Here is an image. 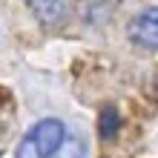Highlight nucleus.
Listing matches in <instances>:
<instances>
[{
	"mask_svg": "<svg viewBox=\"0 0 158 158\" xmlns=\"http://www.w3.org/2000/svg\"><path fill=\"white\" fill-rule=\"evenodd\" d=\"M118 127H121V121H118V112H115V106H104L101 109V118H98V132L104 141H112V138L118 135Z\"/></svg>",
	"mask_w": 158,
	"mask_h": 158,
	"instance_id": "obj_5",
	"label": "nucleus"
},
{
	"mask_svg": "<svg viewBox=\"0 0 158 158\" xmlns=\"http://www.w3.org/2000/svg\"><path fill=\"white\" fill-rule=\"evenodd\" d=\"M63 141H66V127L58 118H43L23 135L15 158H52Z\"/></svg>",
	"mask_w": 158,
	"mask_h": 158,
	"instance_id": "obj_1",
	"label": "nucleus"
},
{
	"mask_svg": "<svg viewBox=\"0 0 158 158\" xmlns=\"http://www.w3.org/2000/svg\"><path fill=\"white\" fill-rule=\"evenodd\" d=\"M115 9H118V0H83V17H86L89 23L106 20Z\"/></svg>",
	"mask_w": 158,
	"mask_h": 158,
	"instance_id": "obj_4",
	"label": "nucleus"
},
{
	"mask_svg": "<svg viewBox=\"0 0 158 158\" xmlns=\"http://www.w3.org/2000/svg\"><path fill=\"white\" fill-rule=\"evenodd\" d=\"M40 23H58L66 15V0H26Z\"/></svg>",
	"mask_w": 158,
	"mask_h": 158,
	"instance_id": "obj_3",
	"label": "nucleus"
},
{
	"mask_svg": "<svg viewBox=\"0 0 158 158\" xmlns=\"http://www.w3.org/2000/svg\"><path fill=\"white\" fill-rule=\"evenodd\" d=\"M129 40H132L138 49H147V52H158V6L144 9L141 15H135L129 20Z\"/></svg>",
	"mask_w": 158,
	"mask_h": 158,
	"instance_id": "obj_2",
	"label": "nucleus"
},
{
	"mask_svg": "<svg viewBox=\"0 0 158 158\" xmlns=\"http://www.w3.org/2000/svg\"><path fill=\"white\" fill-rule=\"evenodd\" d=\"M52 158H86V141L78 138V135H72V138H66V141L58 147V152Z\"/></svg>",
	"mask_w": 158,
	"mask_h": 158,
	"instance_id": "obj_6",
	"label": "nucleus"
}]
</instances>
